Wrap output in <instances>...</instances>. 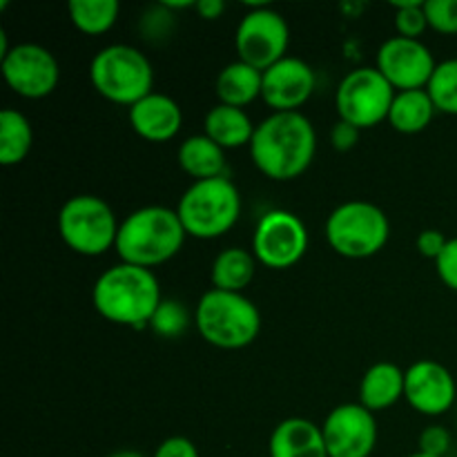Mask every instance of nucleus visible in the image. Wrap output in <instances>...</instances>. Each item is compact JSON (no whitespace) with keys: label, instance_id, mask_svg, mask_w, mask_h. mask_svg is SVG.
<instances>
[{"label":"nucleus","instance_id":"nucleus-15","mask_svg":"<svg viewBox=\"0 0 457 457\" xmlns=\"http://www.w3.org/2000/svg\"><path fill=\"white\" fill-rule=\"evenodd\" d=\"M404 400L411 409L427 418L449 413L457 400L453 373L436 360H420L406 369Z\"/></svg>","mask_w":457,"mask_h":457},{"label":"nucleus","instance_id":"nucleus-17","mask_svg":"<svg viewBox=\"0 0 457 457\" xmlns=\"http://www.w3.org/2000/svg\"><path fill=\"white\" fill-rule=\"evenodd\" d=\"M134 132L150 143L172 141L183 128V110L172 96L161 92L147 94L128 110Z\"/></svg>","mask_w":457,"mask_h":457},{"label":"nucleus","instance_id":"nucleus-4","mask_svg":"<svg viewBox=\"0 0 457 457\" xmlns=\"http://www.w3.org/2000/svg\"><path fill=\"white\" fill-rule=\"evenodd\" d=\"M195 324L210 346L241 351L262 333V312L244 293L210 288L196 303Z\"/></svg>","mask_w":457,"mask_h":457},{"label":"nucleus","instance_id":"nucleus-37","mask_svg":"<svg viewBox=\"0 0 457 457\" xmlns=\"http://www.w3.org/2000/svg\"><path fill=\"white\" fill-rule=\"evenodd\" d=\"M107 457H147V455L138 453V451H132V449H125V451H116V453H112Z\"/></svg>","mask_w":457,"mask_h":457},{"label":"nucleus","instance_id":"nucleus-24","mask_svg":"<svg viewBox=\"0 0 457 457\" xmlns=\"http://www.w3.org/2000/svg\"><path fill=\"white\" fill-rule=\"evenodd\" d=\"M436 112L427 89L397 92L393 98L391 112H388V123L400 134H420L431 125Z\"/></svg>","mask_w":457,"mask_h":457},{"label":"nucleus","instance_id":"nucleus-14","mask_svg":"<svg viewBox=\"0 0 457 457\" xmlns=\"http://www.w3.org/2000/svg\"><path fill=\"white\" fill-rule=\"evenodd\" d=\"M375 67L395 92H409V89H427L437 61L422 40L391 36L379 45Z\"/></svg>","mask_w":457,"mask_h":457},{"label":"nucleus","instance_id":"nucleus-34","mask_svg":"<svg viewBox=\"0 0 457 457\" xmlns=\"http://www.w3.org/2000/svg\"><path fill=\"white\" fill-rule=\"evenodd\" d=\"M152 457H201V455L195 442L187 440V437L183 436H172L156 446L154 455Z\"/></svg>","mask_w":457,"mask_h":457},{"label":"nucleus","instance_id":"nucleus-5","mask_svg":"<svg viewBox=\"0 0 457 457\" xmlns=\"http://www.w3.org/2000/svg\"><path fill=\"white\" fill-rule=\"evenodd\" d=\"M89 80L105 101L129 110L134 103L154 92V67L138 47L114 43L94 54Z\"/></svg>","mask_w":457,"mask_h":457},{"label":"nucleus","instance_id":"nucleus-33","mask_svg":"<svg viewBox=\"0 0 457 457\" xmlns=\"http://www.w3.org/2000/svg\"><path fill=\"white\" fill-rule=\"evenodd\" d=\"M360 134L361 129H357L355 125L337 119V123L330 128V145L337 152H351L360 143Z\"/></svg>","mask_w":457,"mask_h":457},{"label":"nucleus","instance_id":"nucleus-1","mask_svg":"<svg viewBox=\"0 0 457 457\" xmlns=\"http://www.w3.org/2000/svg\"><path fill=\"white\" fill-rule=\"evenodd\" d=\"M248 147L254 168L263 177L272 181H293L315 161V125L302 112H272L257 123Z\"/></svg>","mask_w":457,"mask_h":457},{"label":"nucleus","instance_id":"nucleus-20","mask_svg":"<svg viewBox=\"0 0 457 457\" xmlns=\"http://www.w3.org/2000/svg\"><path fill=\"white\" fill-rule=\"evenodd\" d=\"M263 89V71L248 65L244 61H232L223 67L214 79V92L221 105L245 107L262 98Z\"/></svg>","mask_w":457,"mask_h":457},{"label":"nucleus","instance_id":"nucleus-13","mask_svg":"<svg viewBox=\"0 0 457 457\" xmlns=\"http://www.w3.org/2000/svg\"><path fill=\"white\" fill-rule=\"evenodd\" d=\"M328 457H370L378 446V420L360 404L346 402L326 415L321 424Z\"/></svg>","mask_w":457,"mask_h":457},{"label":"nucleus","instance_id":"nucleus-31","mask_svg":"<svg viewBox=\"0 0 457 457\" xmlns=\"http://www.w3.org/2000/svg\"><path fill=\"white\" fill-rule=\"evenodd\" d=\"M420 453L433 457H446L451 449V433L442 424H431L420 433Z\"/></svg>","mask_w":457,"mask_h":457},{"label":"nucleus","instance_id":"nucleus-29","mask_svg":"<svg viewBox=\"0 0 457 457\" xmlns=\"http://www.w3.org/2000/svg\"><path fill=\"white\" fill-rule=\"evenodd\" d=\"M393 9H395L397 36L422 40L424 31L428 29L424 3H420V0H415V3H395L393 4Z\"/></svg>","mask_w":457,"mask_h":457},{"label":"nucleus","instance_id":"nucleus-6","mask_svg":"<svg viewBox=\"0 0 457 457\" xmlns=\"http://www.w3.org/2000/svg\"><path fill=\"white\" fill-rule=\"evenodd\" d=\"M174 210L187 237L204 241L219 239L228 235L241 217L239 187L230 177L192 181Z\"/></svg>","mask_w":457,"mask_h":457},{"label":"nucleus","instance_id":"nucleus-19","mask_svg":"<svg viewBox=\"0 0 457 457\" xmlns=\"http://www.w3.org/2000/svg\"><path fill=\"white\" fill-rule=\"evenodd\" d=\"M406 370L393 361H378L360 382V404L370 413H379L404 400Z\"/></svg>","mask_w":457,"mask_h":457},{"label":"nucleus","instance_id":"nucleus-21","mask_svg":"<svg viewBox=\"0 0 457 457\" xmlns=\"http://www.w3.org/2000/svg\"><path fill=\"white\" fill-rule=\"evenodd\" d=\"M253 119L248 116V112L241 110V107H230L217 103L214 107H210L208 114L204 119V134L212 138L219 147L223 150H239V147L250 145L254 137Z\"/></svg>","mask_w":457,"mask_h":457},{"label":"nucleus","instance_id":"nucleus-16","mask_svg":"<svg viewBox=\"0 0 457 457\" xmlns=\"http://www.w3.org/2000/svg\"><path fill=\"white\" fill-rule=\"evenodd\" d=\"M317 87L315 70L297 56H286L263 71L262 101L272 112H299Z\"/></svg>","mask_w":457,"mask_h":457},{"label":"nucleus","instance_id":"nucleus-2","mask_svg":"<svg viewBox=\"0 0 457 457\" xmlns=\"http://www.w3.org/2000/svg\"><path fill=\"white\" fill-rule=\"evenodd\" d=\"M163 302L161 284L154 270L132 266V263H114L101 272L92 288V303L103 320L128 328H145L150 326L156 308Z\"/></svg>","mask_w":457,"mask_h":457},{"label":"nucleus","instance_id":"nucleus-12","mask_svg":"<svg viewBox=\"0 0 457 457\" xmlns=\"http://www.w3.org/2000/svg\"><path fill=\"white\" fill-rule=\"evenodd\" d=\"M0 71L13 94L29 101H40L56 92L61 65L47 47L38 43L12 45L0 58Z\"/></svg>","mask_w":457,"mask_h":457},{"label":"nucleus","instance_id":"nucleus-27","mask_svg":"<svg viewBox=\"0 0 457 457\" xmlns=\"http://www.w3.org/2000/svg\"><path fill=\"white\" fill-rule=\"evenodd\" d=\"M427 92L437 112L457 116V58H446V61L437 62L427 85Z\"/></svg>","mask_w":457,"mask_h":457},{"label":"nucleus","instance_id":"nucleus-28","mask_svg":"<svg viewBox=\"0 0 457 457\" xmlns=\"http://www.w3.org/2000/svg\"><path fill=\"white\" fill-rule=\"evenodd\" d=\"M190 312L177 299H163L156 308L154 317L150 321V328L154 330V335L163 339H177L181 337L183 333L190 326Z\"/></svg>","mask_w":457,"mask_h":457},{"label":"nucleus","instance_id":"nucleus-9","mask_svg":"<svg viewBox=\"0 0 457 457\" xmlns=\"http://www.w3.org/2000/svg\"><path fill=\"white\" fill-rule=\"evenodd\" d=\"M395 94L378 67H355L339 80L335 110L339 120H346L357 129H370L388 120Z\"/></svg>","mask_w":457,"mask_h":457},{"label":"nucleus","instance_id":"nucleus-3","mask_svg":"<svg viewBox=\"0 0 457 457\" xmlns=\"http://www.w3.org/2000/svg\"><path fill=\"white\" fill-rule=\"evenodd\" d=\"M186 228L177 210L145 205L120 221L114 250L123 263L152 270L177 257L186 244Z\"/></svg>","mask_w":457,"mask_h":457},{"label":"nucleus","instance_id":"nucleus-23","mask_svg":"<svg viewBox=\"0 0 457 457\" xmlns=\"http://www.w3.org/2000/svg\"><path fill=\"white\" fill-rule=\"evenodd\" d=\"M257 263L253 250L239 248V245L221 250L210 266L212 288L226 290V293H244L257 275Z\"/></svg>","mask_w":457,"mask_h":457},{"label":"nucleus","instance_id":"nucleus-10","mask_svg":"<svg viewBox=\"0 0 457 457\" xmlns=\"http://www.w3.org/2000/svg\"><path fill=\"white\" fill-rule=\"evenodd\" d=\"M248 13L237 25L235 47L239 61L266 71L288 56L290 27L286 18L270 4H248Z\"/></svg>","mask_w":457,"mask_h":457},{"label":"nucleus","instance_id":"nucleus-11","mask_svg":"<svg viewBox=\"0 0 457 457\" xmlns=\"http://www.w3.org/2000/svg\"><path fill=\"white\" fill-rule=\"evenodd\" d=\"M308 250V228L290 210H268L257 221L253 235V254L270 270L297 266Z\"/></svg>","mask_w":457,"mask_h":457},{"label":"nucleus","instance_id":"nucleus-36","mask_svg":"<svg viewBox=\"0 0 457 457\" xmlns=\"http://www.w3.org/2000/svg\"><path fill=\"white\" fill-rule=\"evenodd\" d=\"M195 9L204 21H217L226 12V3L223 0H199Z\"/></svg>","mask_w":457,"mask_h":457},{"label":"nucleus","instance_id":"nucleus-7","mask_svg":"<svg viewBox=\"0 0 457 457\" xmlns=\"http://www.w3.org/2000/svg\"><path fill=\"white\" fill-rule=\"evenodd\" d=\"M391 239V221L370 201H346L326 219V241L344 259H369Z\"/></svg>","mask_w":457,"mask_h":457},{"label":"nucleus","instance_id":"nucleus-26","mask_svg":"<svg viewBox=\"0 0 457 457\" xmlns=\"http://www.w3.org/2000/svg\"><path fill=\"white\" fill-rule=\"evenodd\" d=\"M67 13L80 34L101 36L116 25L120 4L119 0H71L67 3Z\"/></svg>","mask_w":457,"mask_h":457},{"label":"nucleus","instance_id":"nucleus-30","mask_svg":"<svg viewBox=\"0 0 457 457\" xmlns=\"http://www.w3.org/2000/svg\"><path fill=\"white\" fill-rule=\"evenodd\" d=\"M428 29L445 36L457 34V0H424Z\"/></svg>","mask_w":457,"mask_h":457},{"label":"nucleus","instance_id":"nucleus-22","mask_svg":"<svg viewBox=\"0 0 457 457\" xmlns=\"http://www.w3.org/2000/svg\"><path fill=\"white\" fill-rule=\"evenodd\" d=\"M179 168L195 181L228 177L226 174V150L219 147L205 134H195L181 141L177 152Z\"/></svg>","mask_w":457,"mask_h":457},{"label":"nucleus","instance_id":"nucleus-25","mask_svg":"<svg viewBox=\"0 0 457 457\" xmlns=\"http://www.w3.org/2000/svg\"><path fill=\"white\" fill-rule=\"evenodd\" d=\"M34 147V128L22 112L4 107L0 112V163L4 168L22 163Z\"/></svg>","mask_w":457,"mask_h":457},{"label":"nucleus","instance_id":"nucleus-32","mask_svg":"<svg viewBox=\"0 0 457 457\" xmlns=\"http://www.w3.org/2000/svg\"><path fill=\"white\" fill-rule=\"evenodd\" d=\"M436 270L442 284L457 293V237L449 239L446 248L442 250L440 257L436 259Z\"/></svg>","mask_w":457,"mask_h":457},{"label":"nucleus","instance_id":"nucleus-8","mask_svg":"<svg viewBox=\"0 0 457 457\" xmlns=\"http://www.w3.org/2000/svg\"><path fill=\"white\" fill-rule=\"evenodd\" d=\"M62 244L83 257H101L116 245L119 226L112 205L96 195H76L58 212Z\"/></svg>","mask_w":457,"mask_h":457},{"label":"nucleus","instance_id":"nucleus-38","mask_svg":"<svg viewBox=\"0 0 457 457\" xmlns=\"http://www.w3.org/2000/svg\"><path fill=\"white\" fill-rule=\"evenodd\" d=\"M409 457H433V455H427V453H420V451H418V453H413V455H409Z\"/></svg>","mask_w":457,"mask_h":457},{"label":"nucleus","instance_id":"nucleus-18","mask_svg":"<svg viewBox=\"0 0 457 457\" xmlns=\"http://www.w3.org/2000/svg\"><path fill=\"white\" fill-rule=\"evenodd\" d=\"M270 457H328L321 427L303 418H288L277 424L268 440Z\"/></svg>","mask_w":457,"mask_h":457},{"label":"nucleus","instance_id":"nucleus-35","mask_svg":"<svg viewBox=\"0 0 457 457\" xmlns=\"http://www.w3.org/2000/svg\"><path fill=\"white\" fill-rule=\"evenodd\" d=\"M446 244H449L446 235L442 230H436V228L422 230V232H420L418 241H415V245H418V253L422 254V257L433 259V262L440 257L442 250L446 248Z\"/></svg>","mask_w":457,"mask_h":457}]
</instances>
